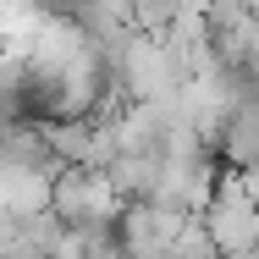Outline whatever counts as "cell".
Listing matches in <instances>:
<instances>
[{"label":"cell","mask_w":259,"mask_h":259,"mask_svg":"<svg viewBox=\"0 0 259 259\" xmlns=\"http://www.w3.org/2000/svg\"><path fill=\"white\" fill-rule=\"evenodd\" d=\"M121 199L110 188L105 171H61L50 177V215L61 221V232H105L121 221Z\"/></svg>","instance_id":"obj_1"}]
</instances>
